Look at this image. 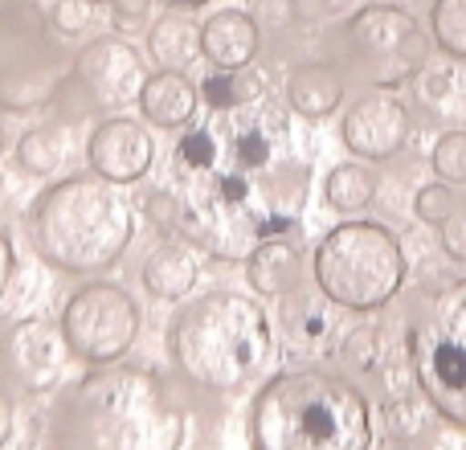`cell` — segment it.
<instances>
[{
	"instance_id": "22",
	"label": "cell",
	"mask_w": 466,
	"mask_h": 450,
	"mask_svg": "<svg viewBox=\"0 0 466 450\" xmlns=\"http://www.w3.org/2000/svg\"><path fill=\"white\" fill-rule=\"evenodd\" d=\"M372 197H377V172L364 169L360 160L336 164V169L328 172V180H323V201H328V210L344 213V218L364 213L372 205Z\"/></svg>"
},
{
	"instance_id": "17",
	"label": "cell",
	"mask_w": 466,
	"mask_h": 450,
	"mask_svg": "<svg viewBox=\"0 0 466 450\" xmlns=\"http://www.w3.org/2000/svg\"><path fill=\"white\" fill-rule=\"evenodd\" d=\"M246 279L262 299H287L303 282V254L287 238H266L258 246H249Z\"/></svg>"
},
{
	"instance_id": "36",
	"label": "cell",
	"mask_w": 466,
	"mask_h": 450,
	"mask_svg": "<svg viewBox=\"0 0 466 450\" xmlns=\"http://www.w3.org/2000/svg\"><path fill=\"white\" fill-rule=\"evenodd\" d=\"M380 5H397V8H410V5H418V0H380Z\"/></svg>"
},
{
	"instance_id": "9",
	"label": "cell",
	"mask_w": 466,
	"mask_h": 450,
	"mask_svg": "<svg viewBox=\"0 0 466 450\" xmlns=\"http://www.w3.org/2000/svg\"><path fill=\"white\" fill-rule=\"evenodd\" d=\"M62 336L70 356L86 364H115L139 340V303L119 282H82L62 307Z\"/></svg>"
},
{
	"instance_id": "28",
	"label": "cell",
	"mask_w": 466,
	"mask_h": 450,
	"mask_svg": "<svg viewBox=\"0 0 466 450\" xmlns=\"http://www.w3.org/2000/svg\"><path fill=\"white\" fill-rule=\"evenodd\" d=\"M299 16L295 0H254V21L258 29H287Z\"/></svg>"
},
{
	"instance_id": "13",
	"label": "cell",
	"mask_w": 466,
	"mask_h": 450,
	"mask_svg": "<svg viewBox=\"0 0 466 450\" xmlns=\"http://www.w3.org/2000/svg\"><path fill=\"white\" fill-rule=\"evenodd\" d=\"M70 344L49 320H21L5 332V364L29 394H54L62 385Z\"/></svg>"
},
{
	"instance_id": "19",
	"label": "cell",
	"mask_w": 466,
	"mask_h": 450,
	"mask_svg": "<svg viewBox=\"0 0 466 450\" xmlns=\"http://www.w3.org/2000/svg\"><path fill=\"white\" fill-rule=\"evenodd\" d=\"M201 279V258L185 241H156L144 258V287L156 299H188Z\"/></svg>"
},
{
	"instance_id": "1",
	"label": "cell",
	"mask_w": 466,
	"mask_h": 450,
	"mask_svg": "<svg viewBox=\"0 0 466 450\" xmlns=\"http://www.w3.org/2000/svg\"><path fill=\"white\" fill-rule=\"evenodd\" d=\"M185 414L160 373L144 364H95L57 394L49 450H180Z\"/></svg>"
},
{
	"instance_id": "32",
	"label": "cell",
	"mask_w": 466,
	"mask_h": 450,
	"mask_svg": "<svg viewBox=\"0 0 466 450\" xmlns=\"http://www.w3.org/2000/svg\"><path fill=\"white\" fill-rule=\"evenodd\" d=\"M13 271H16V254H13V241H8V233L0 230V299H5L8 282H13Z\"/></svg>"
},
{
	"instance_id": "34",
	"label": "cell",
	"mask_w": 466,
	"mask_h": 450,
	"mask_svg": "<svg viewBox=\"0 0 466 450\" xmlns=\"http://www.w3.org/2000/svg\"><path fill=\"white\" fill-rule=\"evenodd\" d=\"M8 438H13V397L0 385V446H5Z\"/></svg>"
},
{
	"instance_id": "11",
	"label": "cell",
	"mask_w": 466,
	"mask_h": 450,
	"mask_svg": "<svg viewBox=\"0 0 466 450\" xmlns=\"http://www.w3.org/2000/svg\"><path fill=\"white\" fill-rule=\"evenodd\" d=\"M413 131V115L389 90H369L360 95L339 119V139L360 160H393L405 152Z\"/></svg>"
},
{
	"instance_id": "25",
	"label": "cell",
	"mask_w": 466,
	"mask_h": 450,
	"mask_svg": "<svg viewBox=\"0 0 466 450\" xmlns=\"http://www.w3.org/2000/svg\"><path fill=\"white\" fill-rule=\"evenodd\" d=\"M430 169L446 185H466V128H454L446 136H438V144L430 148Z\"/></svg>"
},
{
	"instance_id": "16",
	"label": "cell",
	"mask_w": 466,
	"mask_h": 450,
	"mask_svg": "<svg viewBox=\"0 0 466 450\" xmlns=\"http://www.w3.org/2000/svg\"><path fill=\"white\" fill-rule=\"evenodd\" d=\"M413 103L426 111L430 123L442 128H466V62L451 57L438 66H421V74L413 78Z\"/></svg>"
},
{
	"instance_id": "30",
	"label": "cell",
	"mask_w": 466,
	"mask_h": 450,
	"mask_svg": "<svg viewBox=\"0 0 466 450\" xmlns=\"http://www.w3.org/2000/svg\"><path fill=\"white\" fill-rule=\"evenodd\" d=\"M106 5H111L115 25H119V29H136V25L147 16V8H152V0H106Z\"/></svg>"
},
{
	"instance_id": "31",
	"label": "cell",
	"mask_w": 466,
	"mask_h": 450,
	"mask_svg": "<svg viewBox=\"0 0 466 450\" xmlns=\"http://www.w3.org/2000/svg\"><path fill=\"white\" fill-rule=\"evenodd\" d=\"M295 5L303 16H339L348 8H356L360 0H295Z\"/></svg>"
},
{
	"instance_id": "12",
	"label": "cell",
	"mask_w": 466,
	"mask_h": 450,
	"mask_svg": "<svg viewBox=\"0 0 466 450\" xmlns=\"http://www.w3.org/2000/svg\"><path fill=\"white\" fill-rule=\"evenodd\" d=\"M86 164L111 185H136L156 164V136L131 115H106L86 136Z\"/></svg>"
},
{
	"instance_id": "35",
	"label": "cell",
	"mask_w": 466,
	"mask_h": 450,
	"mask_svg": "<svg viewBox=\"0 0 466 450\" xmlns=\"http://www.w3.org/2000/svg\"><path fill=\"white\" fill-rule=\"evenodd\" d=\"M164 5H172V8H188V13H193V8H201V5H213V0H164Z\"/></svg>"
},
{
	"instance_id": "29",
	"label": "cell",
	"mask_w": 466,
	"mask_h": 450,
	"mask_svg": "<svg viewBox=\"0 0 466 450\" xmlns=\"http://www.w3.org/2000/svg\"><path fill=\"white\" fill-rule=\"evenodd\" d=\"M438 230H442L438 238H442V250H446V254H451L454 262H466V218H462V213H454V218L442 221Z\"/></svg>"
},
{
	"instance_id": "27",
	"label": "cell",
	"mask_w": 466,
	"mask_h": 450,
	"mask_svg": "<svg viewBox=\"0 0 466 450\" xmlns=\"http://www.w3.org/2000/svg\"><path fill=\"white\" fill-rule=\"evenodd\" d=\"M90 5H95V0H57L49 21L57 25L62 37H78V33L90 29Z\"/></svg>"
},
{
	"instance_id": "26",
	"label": "cell",
	"mask_w": 466,
	"mask_h": 450,
	"mask_svg": "<svg viewBox=\"0 0 466 450\" xmlns=\"http://www.w3.org/2000/svg\"><path fill=\"white\" fill-rule=\"evenodd\" d=\"M413 213L426 225H442V221H451L454 213H462V197H459V189L446 185V180H430V185H421L418 193H413Z\"/></svg>"
},
{
	"instance_id": "23",
	"label": "cell",
	"mask_w": 466,
	"mask_h": 450,
	"mask_svg": "<svg viewBox=\"0 0 466 450\" xmlns=\"http://www.w3.org/2000/svg\"><path fill=\"white\" fill-rule=\"evenodd\" d=\"M430 37L446 57L466 62V0H430Z\"/></svg>"
},
{
	"instance_id": "20",
	"label": "cell",
	"mask_w": 466,
	"mask_h": 450,
	"mask_svg": "<svg viewBox=\"0 0 466 450\" xmlns=\"http://www.w3.org/2000/svg\"><path fill=\"white\" fill-rule=\"evenodd\" d=\"M147 54L160 70H185L201 54V25L188 16V8H168L147 29Z\"/></svg>"
},
{
	"instance_id": "10",
	"label": "cell",
	"mask_w": 466,
	"mask_h": 450,
	"mask_svg": "<svg viewBox=\"0 0 466 450\" xmlns=\"http://www.w3.org/2000/svg\"><path fill=\"white\" fill-rule=\"evenodd\" d=\"M144 78V54L123 37H90L74 54L70 66V82L82 87L90 107H103V111H119V107L136 103Z\"/></svg>"
},
{
	"instance_id": "2",
	"label": "cell",
	"mask_w": 466,
	"mask_h": 450,
	"mask_svg": "<svg viewBox=\"0 0 466 450\" xmlns=\"http://www.w3.org/2000/svg\"><path fill=\"white\" fill-rule=\"evenodd\" d=\"M254 450H372V405L344 373L282 369L249 402Z\"/></svg>"
},
{
	"instance_id": "38",
	"label": "cell",
	"mask_w": 466,
	"mask_h": 450,
	"mask_svg": "<svg viewBox=\"0 0 466 450\" xmlns=\"http://www.w3.org/2000/svg\"><path fill=\"white\" fill-rule=\"evenodd\" d=\"M95 5H106V0H95Z\"/></svg>"
},
{
	"instance_id": "6",
	"label": "cell",
	"mask_w": 466,
	"mask_h": 450,
	"mask_svg": "<svg viewBox=\"0 0 466 450\" xmlns=\"http://www.w3.org/2000/svg\"><path fill=\"white\" fill-rule=\"evenodd\" d=\"M405 353L421 402L454 430H466V279L421 295L405 332Z\"/></svg>"
},
{
	"instance_id": "3",
	"label": "cell",
	"mask_w": 466,
	"mask_h": 450,
	"mask_svg": "<svg viewBox=\"0 0 466 450\" xmlns=\"http://www.w3.org/2000/svg\"><path fill=\"white\" fill-rule=\"evenodd\" d=\"M279 340L258 299L241 291H209L180 303L168 323V356L180 377L209 394H238L274 364Z\"/></svg>"
},
{
	"instance_id": "5",
	"label": "cell",
	"mask_w": 466,
	"mask_h": 450,
	"mask_svg": "<svg viewBox=\"0 0 466 450\" xmlns=\"http://www.w3.org/2000/svg\"><path fill=\"white\" fill-rule=\"evenodd\" d=\"M405 246L380 221H339L319 238L311 254V279L331 307L344 312H380L405 287Z\"/></svg>"
},
{
	"instance_id": "21",
	"label": "cell",
	"mask_w": 466,
	"mask_h": 450,
	"mask_svg": "<svg viewBox=\"0 0 466 450\" xmlns=\"http://www.w3.org/2000/svg\"><path fill=\"white\" fill-rule=\"evenodd\" d=\"M74 160V136L66 123H37L16 144V164L29 177H54Z\"/></svg>"
},
{
	"instance_id": "14",
	"label": "cell",
	"mask_w": 466,
	"mask_h": 450,
	"mask_svg": "<svg viewBox=\"0 0 466 450\" xmlns=\"http://www.w3.org/2000/svg\"><path fill=\"white\" fill-rule=\"evenodd\" d=\"M258 49H262V29L246 8H221L209 21H201V54L218 70H249Z\"/></svg>"
},
{
	"instance_id": "7",
	"label": "cell",
	"mask_w": 466,
	"mask_h": 450,
	"mask_svg": "<svg viewBox=\"0 0 466 450\" xmlns=\"http://www.w3.org/2000/svg\"><path fill=\"white\" fill-rule=\"evenodd\" d=\"M66 41L29 0H0V107L37 111L66 87Z\"/></svg>"
},
{
	"instance_id": "15",
	"label": "cell",
	"mask_w": 466,
	"mask_h": 450,
	"mask_svg": "<svg viewBox=\"0 0 466 450\" xmlns=\"http://www.w3.org/2000/svg\"><path fill=\"white\" fill-rule=\"evenodd\" d=\"M139 115H144L152 128L164 131H177L188 128L197 119V107H201V90L193 87L185 70H156L144 78L139 87Z\"/></svg>"
},
{
	"instance_id": "4",
	"label": "cell",
	"mask_w": 466,
	"mask_h": 450,
	"mask_svg": "<svg viewBox=\"0 0 466 450\" xmlns=\"http://www.w3.org/2000/svg\"><path fill=\"white\" fill-rule=\"evenodd\" d=\"M29 238L41 262L62 274H103L136 241V205L119 185L82 172L41 189L29 213Z\"/></svg>"
},
{
	"instance_id": "33",
	"label": "cell",
	"mask_w": 466,
	"mask_h": 450,
	"mask_svg": "<svg viewBox=\"0 0 466 450\" xmlns=\"http://www.w3.org/2000/svg\"><path fill=\"white\" fill-rule=\"evenodd\" d=\"M389 450H451V446L438 443V438H430V435H413V438H393Z\"/></svg>"
},
{
	"instance_id": "37",
	"label": "cell",
	"mask_w": 466,
	"mask_h": 450,
	"mask_svg": "<svg viewBox=\"0 0 466 450\" xmlns=\"http://www.w3.org/2000/svg\"><path fill=\"white\" fill-rule=\"evenodd\" d=\"M5 148H8V131H5V123H0V156H5Z\"/></svg>"
},
{
	"instance_id": "24",
	"label": "cell",
	"mask_w": 466,
	"mask_h": 450,
	"mask_svg": "<svg viewBox=\"0 0 466 450\" xmlns=\"http://www.w3.org/2000/svg\"><path fill=\"white\" fill-rule=\"evenodd\" d=\"M282 328H287L299 344H319V340H328L331 320L311 295H299L295 291L290 303H287V312H282Z\"/></svg>"
},
{
	"instance_id": "18",
	"label": "cell",
	"mask_w": 466,
	"mask_h": 450,
	"mask_svg": "<svg viewBox=\"0 0 466 450\" xmlns=\"http://www.w3.org/2000/svg\"><path fill=\"white\" fill-rule=\"evenodd\" d=\"M344 90H348L344 74H339L331 62H303V66H295L287 78V107L299 115V119L319 123V119H328V115L339 111Z\"/></svg>"
},
{
	"instance_id": "8",
	"label": "cell",
	"mask_w": 466,
	"mask_h": 450,
	"mask_svg": "<svg viewBox=\"0 0 466 450\" xmlns=\"http://www.w3.org/2000/svg\"><path fill=\"white\" fill-rule=\"evenodd\" d=\"M430 33L410 8L397 5H360L339 29L344 62L369 87L393 90L405 87L430 62Z\"/></svg>"
}]
</instances>
